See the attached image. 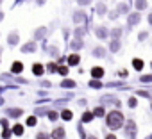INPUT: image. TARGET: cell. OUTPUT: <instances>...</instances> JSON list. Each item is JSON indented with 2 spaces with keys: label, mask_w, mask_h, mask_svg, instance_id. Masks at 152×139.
<instances>
[{
  "label": "cell",
  "mask_w": 152,
  "mask_h": 139,
  "mask_svg": "<svg viewBox=\"0 0 152 139\" xmlns=\"http://www.w3.org/2000/svg\"><path fill=\"white\" fill-rule=\"evenodd\" d=\"M125 123V116L120 112V111H109L106 114V125L111 128V130H118L122 128Z\"/></svg>",
  "instance_id": "1"
},
{
  "label": "cell",
  "mask_w": 152,
  "mask_h": 139,
  "mask_svg": "<svg viewBox=\"0 0 152 139\" xmlns=\"http://www.w3.org/2000/svg\"><path fill=\"white\" fill-rule=\"evenodd\" d=\"M124 125H125V135L129 139H134L136 137V123H134V119H127Z\"/></svg>",
  "instance_id": "2"
},
{
  "label": "cell",
  "mask_w": 152,
  "mask_h": 139,
  "mask_svg": "<svg viewBox=\"0 0 152 139\" xmlns=\"http://www.w3.org/2000/svg\"><path fill=\"white\" fill-rule=\"evenodd\" d=\"M141 22V14L140 13H129L127 14V23H129V27H134V25H138Z\"/></svg>",
  "instance_id": "3"
},
{
  "label": "cell",
  "mask_w": 152,
  "mask_h": 139,
  "mask_svg": "<svg viewBox=\"0 0 152 139\" xmlns=\"http://www.w3.org/2000/svg\"><path fill=\"white\" fill-rule=\"evenodd\" d=\"M104 73H106V70L102 66H93L91 68V77H93V80H100L104 77Z\"/></svg>",
  "instance_id": "4"
},
{
  "label": "cell",
  "mask_w": 152,
  "mask_h": 139,
  "mask_svg": "<svg viewBox=\"0 0 152 139\" xmlns=\"http://www.w3.org/2000/svg\"><path fill=\"white\" fill-rule=\"evenodd\" d=\"M22 72H23V62L22 61H15L11 64V75L15 77V75H20Z\"/></svg>",
  "instance_id": "5"
},
{
  "label": "cell",
  "mask_w": 152,
  "mask_h": 139,
  "mask_svg": "<svg viewBox=\"0 0 152 139\" xmlns=\"http://www.w3.org/2000/svg\"><path fill=\"white\" fill-rule=\"evenodd\" d=\"M20 50H22V54H32V52L38 50V45H36L34 41H29V43H25Z\"/></svg>",
  "instance_id": "6"
},
{
  "label": "cell",
  "mask_w": 152,
  "mask_h": 139,
  "mask_svg": "<svg viewBox=\"0 0 152 139\" xmlns=\"http://www.w3.org/2000/svg\"><path fill=\"white\" fill-rule=\"evenodd\" d=\"M66 62H68V66H79L81 55H79V54H70V55L66 57Z\"/></svg>",
  "instance_id": "7"
},
{
  "label": "cell",
  "mask_w": 152,
  "mask_h": 139,
  "mask_svg": "<svg viewBox=\"0 0 152 139\" xmlns=\"http://www.w3.org/2000/svg\"><path fill=\"white\" fill-rule=\"evenodd\" d=\"M43 73H45V66H43L41 62H34V64H32V75L41 77Z\"/></svg>",
  "instance_id": "8"
},
{
  "label": "cell",
  "mask_w": 152,
  "mask_h": 139,
  "mask_svg": "<svg viewBox=\"0 0 152 139\" xmlns=\"http://www.w3.org/2000/svg\"><path fill=\"white\" fill-rule=\"evenodd\" d=\"M95 36H97L99 39H107V38H109V30H107L106 27H97V29H95Z\"/></svg>",
  "instance_id": "9"
},
{
  "label": "cell",
  "mask_w": 152,
  "mask_h": 139,
  "mask_svg": "<svg viewBox=\"0 0 152 139\" xmlns=\"http://www.w3.org/2000/svg\"><path fill=\"white\" fill-rule=\"evenodd\" d=\"M83 46H84L83 39H72V43H70V48L73 50V54H77L79 50H83Z\"/></svg>",
  "instance_id": "10"
},
{
  "label": "cell",
  "mask_w": 152,
  "mask_h": 139,
  "mask_svg": "<svg viewBox=\"0 0 152 139\" xmlns=\"http://www.w3.org/2000/svg\"><path fill=\"white\" fill-rule=\"evenodd\" d=\"M45 36H47V27H39V29H36V30H34V43H36V41H41Z\"/></svg>",
  "instance_id": "11"
},
{
  "label": "cell",
  "mask_w": 152,
  "mask_h": 139,
  "mask_svg": "<svg viewBox=\"0 0 152 139\" xmlns=\"http://www.w3.org/2000/svg\"><path fill=\"white\" fill-rule=\"evenodd\" d=\"M18 41H20L18 32H9V36H7V45H9V46H16Z\"/></svg>",
  "instance_id": "12"
},
{
  "label": "cell",
  "mask_w": 152,
  "mask_h": 139,
  "mask_svg": "<svg viewBox=\"0 0 152 139\" xmlns=\"http://www.w3.org/2000/svg\"><path fill=\"white\" fill-rule=\"evenodd\" d=\"M91 54H93V57H100V59H102V57L107 55V48H106V46H95Z\"/></svg>",
  "instance_id": "13"
},
{
  "label": "cell",
  "mask_w": 152,
  "mask_h": 139,
  "mask_svg": "<svg viewBox=\"0 0 152 139\" xmlns=\"http://www.w3.org/2000/svg\"><path fill=\"white\" fill-rule=\"evenodd\" d=\"M6 112H7V116H9V118H15V119H16V118H20V116L23 114V109H18V107H11V109H7Z\"/></svg>",
  "instance_id": "14"
},
{
  "label": "cell",
  "mask_w": 152,
  "mask_h": 139,
  "mask_svg": "<svg viewBox=\"0 0 152 139\" xmlns=\"http://www.w3.org/2000/svg\"><path fill=\"white\" fill-rule=\"evenodd\" d=\"M72 20H73V23H77V25H79V23H83V22L86 20V13H83V11H75Z\"/></svg>",
  "instance_id": "15"
},
{
  "label": "cell",
  "mask_w": 152,
  "mask_h": 139,
  "mask_svg": "<svg viewBox=\"0 0 152 139\" xmlns=\"http://www.w3.org/2000/svg\"><path fill=\"white\" fill-rule=\"evenodd\" d=\"M75 86H77V82L72 80V79H63V80H61V88H63V89H73Z\"/></svg>",
  "instance_id": "16"
},
{
  "label": "cell",
  "mask_w": 152,
  "mask_h": 139,
  "mask_svg": "<svg viewBox=\"0 0 152 139\" xmlns=\"http://www.w3.org/2000/svg\"><path fill=\"white\" fill-rule=\"evenodd\" d=\"M134 7H136V13L145 11L148 7V2H147V0H134Z\"/></svg>",
  "instance_id": "17"
},
{
  "label": "cell",
  "mask_w": 152,
  "mask_h": 139,
  "mask_svg": "<svg viewBox=\"0 0 152 139\" xmlns=\"http://www.w3.org/2000/svg\"><path fill=\"white\" fill-rule=\"evenodd\" d=\"M132 68L136 70V72H141V70L145 68V62H143V59H140V57H134V59H132Z\"/></svg>",
  "instance_id": "18"
},
{
  "label": "cell",
  "mask_w": 152,
  "mask_h": 139,
  "mask_svg": "<svg viewBox=\"0 0 152 139\" xmlns=\"http://www.w3.org/2000/svg\"><path fill=\"white\" fill-rule=\"evenodd\" d=\"M120 46H122V43H120V39H111V41H109V52H113V54H116V52L120 50Z\"/></svg>",
  "instance_id": "19"
},
{
  "label": "cell",
  "mask_w": 152,
  "mask_h": 139,
  "mask_svg": "<svg viewBox=\"0 0 152 139\" xmlns=\"http://www.w3.org/2000/svg\"><path fill=\"white\" fill-rule=\"evenodd\" d=\"M52 139H64V128H61V127H57V128H54L52 130V135H50Z\"/></svg>",
  "instance_id": "20"
},
{
  "label": "cell",
  "mask_w": 152,
  "mask_h": 139,
  "mask_svg": "<svg viewBox=\"0 0 152 139\" xmlns=\"http://www.w3.org/2000/svg\"><path fill=\"white\" fill-rule=\"evenodd\" d=\"M95 11H97V14H99V16H104V14H107V6H106V4H102V2H99V4H97V7H95Z\"/></svg>",
  "instance_id": "21"
},
{
  "label": "cell",
  "mask_w": 152,
  "mask_h": 139,
  "mask_svg": "<svg viewBox=\"0 0 152 139\" xmlns=\"http://www.w3.org/2000/svg\"><path fill=\"white\" fill-rule=\"evenodd\" d=\"M122 32H124V29H122V27H115V29H111V30H109V36H111L113 39H120Z\"/></svg>",
  "instance_id": "22"
},
{
  "label": "cell",
  "mask_w": 152,
  "mask_h": 139,
  "mask_svg": "<svg viewBox=\"0 0 152 139\" xmlns=\"http://www.w3.org/2000/svg\"><path fill=\"white\" fill-rule=\"evenodd\" d=\"M91 114H93V118L97 116V118H102V116H106V109H104V105H99V107H95L93 111H91Z\"/></svg>",
  "instance_id": "23"
},
{
  "label": "cell",
  "mask_w": 152,
  "mask_h": 139,
  "mask_svg": "<svg viewBox=\"0 0 152 139\" xmlns=\"http://www.w3.org/2000/svg\"><path fill=\"white\" fill-rule=\"evenodd\" d=\"M11 132L15 134V135H23V132H25V128H23V125L22 123H16L13 128H11Z\"/></svg>",
  "instance_id": "24"
},
{
  "label": "cell",
  "mask_w": 152,
  "mask_h": 139,
  "mask_svg": "<svg viewBox=\"0 0 152 139\" xmlns=\"http://www.w3.org/2000/svg\"><path fill=\"white\" fill-rule=\"evenodd\" d=\"M72 118H73V112H72L70 109L61 111V119H64V121H72Z\"/></svg>",
  "instance_id": "25"
},
{
  "label": "cell",
  "mask_w": 152,
  "mask_h": 139,
  "mask_svg": "<svg viewBox=\"0 0 152 139\" xmlns=\"http://www.w3.org/2000/svg\"><path fill=\"white\" fill-rule=\"evenodd\" d=\"M90 121H93V114H91V111L83 112V116H81V123H90Z\"/></svg>",
  "instance_id": "26"
},
{
  "label": "cell",
  "mask_w": 152,
  "mask_h": 139,
  "mask_svg": "<svg viewBox=\"0 0 152 139\" xmlns=\"http://www.w3.org/2000/svg\"><path fill=\"white\" fill-rule=\"evenodd\" d=\"M86 34V29L84 27H77L73 30V36H75V39H83V36Z\"/></svg>",
  "instance_id": "27"
},
{
  "label": "cell",
  "mask_w": 152,
  "mask_h": 139,
  "mask_svg": "<svg viewBox=\"0 0 152 139\" xmlns=\"http://www.w3.org/2000/svg\"><path fill=\"white\" fill-rule=\"evenodd\" d=\"M57 73L66 79V75H68V66L66 64H57Z\"/></svg>",
  "instance_id": "28"
},
{
  "label": "cell",
  "mask_w": 152,
  "mask_h": 139,
  "mask_svg": "<svg viewBox=\"0 0 152 139\" xmlns=\"http://www.w3.org/2000/svg\"><path fill=\"white\" fill-rule=\"evenodd\" d=\"M116 13H118V14H120V13H122V14H129V4H118V6H116Z\"/></svg>",
  "instance_id": "29"
},
{
  "label": "cell",
  "mask_w": 152,
  "mask_h": 139,
  "mask_svg": "<svg viewBox=\"0 0 152 139\" xmlns=\"http://www.w3.org/2000/svg\"><path fill=\"white\" fill-rule=\"evenodd\" d=\"M45 70H47V72H50V73H56V72H57V62L50 61V62L45 66Z\"/></svg>",
  "instance_id": "30"
},
{
  "label": "cell",
  "mask_w": 152,
  "mask_h": 139,
  "mask_svg": "<svg viewBox=\"0 0 152 139\" xmlns=\"http://www.w3.org/2000/svg\"><path fill=\"white\" fill-rule=\"evenodd\" d=\"M88 86H90V88H91V89H100V88H102V86H104V84H102V82H100V80H93V79H91V80H90V82H88Z\"/></svg>",
  "instance_id": "31"
},
{
  "label": "cell",
  "mask_w": 152,
  "mask_h": 139,
  "mask_svg": "<svg viewBox=\"0 0 152 139\" xmlns=\"http://www.w3.org/2000/svg\"><path fill=\"white\" fill-rule=\"evenodd\" d=\"M47 118H48L50 121H57V119H59V114H57L56 111H52V109H48V112H47Z\"/></svg>",
  "instance_id": "32"
},
{
  "label": "cell",
  "mask_w": 152,
  "mask_h": 139,
  "mask_svg": "<svg viewBox=\"0 0 152 139\" xmlns=\"http://www.w3.org/2000/svg\"><path fill=\"white\" fill-rule=\"evenodd\" d=\"M36 123H38V118H36V116H29V118L25 119V125H27V127H36Z\"/></svg>",
  "instance_id": "33"
},
{
  "label": "cell",
  "mask_w": 152,
  "mask_h": 139,
  "mask_svg": "<svg viewBox=\"0 0 152 139\" xmlns=\"http://www.w3.org/2000/svg\"><path fill=\"white\" fill-rule=\"evenodd\" d=\"M127 105H129L131 109H134V107L138 105V100H136V96H131V98L127 100Z\"/></svg>",
  "instance_id": "34"
},
{
  "label": "cell",
  "mask_w": 152,
  "mask_h": 139,
  "mask_svg": "<svg viewBox=\"0 0 152 139\" xmlns=\"http://www.w3.org/2000/svg\"><path fill=\"white\" fill-rule=\"evenodd\" d=\"M116 75H118L120 79H127V77H129V72H127V70L124 68V70H118V72H116Z\"/></svg>",
  "instance_id": "35"
},
{
  "label": "cell",
  "mask_w": 152,
  "mask_h": 139,
  "mask_svg": "<svg viewBox=\"0 0 152 139\" xmlns=\"http://www.w3.org/2000/svg\"><path fill=\"white\" fill-rule=\"evenodd\" d=\"M147 38H148V32H147V30H141V32L138 34V41H145Z\"/></svg>",
  "instance_id": "36"
},
{
  "label": "cell",
  "mask_w": 152,
  "mask_h": 139,
  "mask_svg": "<svg viewBox=\"0 0 152 139\" xmlns=\"http://www.w3.org/2000/svg\"><path fill=\"white\" fill-rule=\"evenodd\" d=\"M136 96H143V98H150V93H148V91H145V89H141V91H136Z\"/></svg>",
  "instance_id": "37"
},
{
  "label": "cell",
  "mask_w": 152,
  "mask_h": 139,
  "mask_svg": "<svg viewBox=\"0 0 152 139\" xmlns=\"http://www.w3.org/2000/svg\"><path fill=\"white\" fill-rule=\"evenodd\" d=\"M102 102H104V104H106V102H113V104H115L116 98H115L113 95H106V96H102Z\"/></svg>",
  "instance_id": "38"
},
{
  "label": "cell",
  "mask_w": 152,
  "mask_h": 139,
  "mask_svg": "<svg viewBox=\"0 0 152 139\" xmlns=\"http://www.w3.org/2000/svg\"><path fill=\"white\" fill-rule=\"evenodd\" d=\"M47 112H48V109H47V107H41V109H36V114H34V116L38 118V116H43V114H47Z\"/></svg>",
  "instance_id": "39"
},
{
  "label": "cell",
  "mask_w": 152,
  "mask_h": 139,
  "mask_svg": "<svg viewBox=\"0 0 152 139\" xmlns=\"http://www.w3.org/2000/svg\"><path fill=\"white\" fill-rule=\"evenodd\" d=\"M48 52H50V55H52V57H54V59H57V57H59V50H57V48H56V46H52V48H50V50H48Z\"/></svg>",
  "instance_id": "40"
},
{
  "label": "cell",
  "mask_w": 152,
  "mask_h": 139,
  "mask_svg": "<svg viewBox=\"0 0 152 139\" xmlns=\"http://www.w3.org/2000/svg\"><path fill=\"white\" fill-rule=\"evenodd\" d=\"M140 80H141V82H145V84H148V82H152V75H141V77H140Z\"/></svg>",
  "instance_id": "41"
},
{
  "label": "cell",
  "mask_w": 152,
  "mask_h": 139,
  "mask_svg": "<svg viewBox=\"0 0 152 139\" xmlns=\"http://www.w3.org/2000/svg\"><path fill=\"white\" fill-rule=\"evenodd\" d=\"M13 135V132H11V128H4V132H2V137L4 139H9Z\"/></svg>",
  "instance_id": "42"
},
{
  "label": "cell",
  "mask_w": 152,
  "mask_h": 139,
  "mask_svg": "<svg viewBox=\"0 0 152 139\" xmlns=\"http://www.w3.org/2000/svg\"><path fill=\"white\" fill-rule=\"evenodd\" d=\"M36 139H50V135L47 132H38L36 134Z\"/></svg>",
  "instance_id": "43"
},
{
  "label": "cell",
  "mask_w": 152,
  "mask_h": 139,
  "mask_svg": "<svg viewBox=\"0 0 152 139\" xmlns=\"http://www.w3.org/2000/svg\"><path fill=\"white\" fill-rule=\"evenodd\" d=\"M107 88H124V82H107Z\"/></svg>",
  "instance_id": "44"
},
{
  "label": "cell",
  "mask_w": 152,
  "mask_h": 139,
  "mask_svg": "<svg viewBox=\"0 0 152 139\" xmlns=\"http://www.w3.org/2000/svg\"><path fill=\"white\" fill-rule=\"evenodd\" d=\"M91 2H93V0H77V4H79V6H83V7H86V6H90Z\"/></svg>",
  "instance_id": "45"
},
{
  "label": "cell",
  "mask_w": 152,
  "mask_h": 139,
  "mask_svg": "<svg viewBox=\"0 0 152 139\" xmlns=\"http://www.w3.org/2000/svg\"><path fill=\"white\" fill-rule=\"evenodd\" d=\"M107 16H109V20H116V18H118V13H116V11H109Z\"/></svg>",
  "instance_id": "46"
},
{
  "label": "cell",
  "mask_w": 152,
  "mask_h": 139,
  "mask_svg": "<svg viewBox=\"0 0 152 139\" xmlns=\"http://www.w3.org/2000/svg\"><path fill=\"white\" fill-rule=\"evenodd\" d=\"M0 125H2L4 128H9V121H7V118H2V119H0Z\"/></svg>",
  "instance_id": "47"
},
{
  "label": "cell",
  "mask_w": 152,
  "mask_h": 139,
  "mask_svg": "<svg viewBox=\"0 0 152 139\" xmlns=\"http://www.w3.org/2000/svg\"><path fill=\"white\" fill-rule=\"evenodd\" d=\"M39 84H41L43 88H52V82H50V80H41Z\"/></svg>",
  "instance_id": "48"
},
{
  "label": "cell",
  "mask_w": 152,
  "mask_h": 139,
  "mask_svg": "<svg viewBox=\"0 0 152 139\" xmlns=\"http://www.w3.org/2000/svg\"><path fill=\"white\" fill-rule=\"evenodd\" d=\"M63 38H64V39L70 38V30H68V29H63Z\"/></svg>",
  "instance_id": "49"
},
{
  "label": "cell",
  "mask_w": 152,
  "mask_h": 139,
  "mask_svg": "<svg viewBox=\"0 0 152 139\" xmlns=\"http://www.w3.org/2000/svg\"><path fill=\"white\" fill-rule=\"evenodd\" d=\"M16 82H20V84H27V80H25V79H20V77H16Z\"/></svg>",
  "instance_id": "50"
},
{
  "label": "cell",
  "mask_w": 152,
  "mask_h": 139,
  "mask_svg": "<svg viewBox=\"0 0 152 139\" xmlns=\"http://www.w3.org/2000/svg\"><path fill=\"white\" fill-rule=\"evenodd\" d=\"M38 95H39V96H47V91H43V89H39V91H38Z\"/></svg>",
  "instance_id": "51"
},
{
  "label": "cell",
  "mask_w": 152,
  "mask_h": 139,
  "mask_svg": "<svg viewBox=\"0 0 152 139\" xmlns=\"http://www.w3.org/2000/svg\"><path fill=\"white\" fill-rule=\"evenodd\" d=\"M106 139H116V135H115V134H107Z\"/></svg>",
  "instance_id": "52"
},
{
  "label": "cell",
  "mask_w": 152,
  "mask_h": 139,
  "mask_svg": "<svg viewBox=\"0 0 152 139\" xmlns=\"http://www.w3.org/2000/svg\"><path fill=\"white\" fill-rule=\"evenodd\" d=\"M45 2H47V0H36V4H38V6H43Z\"/></svg>",
  "instance_id": "53"
},
{
  "label": "cell",
  "mask_w": 152,
  "mask_h": 139,
  "mask_svg": "<svg viewBox=\"0 0 152 139\" xmlns=\"http://www.w3.org/2000/svg\"><path fill=\"white\" fill-rule=\"evenodd\" d=\"M4 104H6V102H4V98H2V96H0V107H2Z\"/></svg>",
  "instance_id": "54"
},
{
  "label": "cell",
  "mask_w": 152,
  "mask_h": 139,
  "mask_svg": "<svg viewBox=\"0 0 152 139\" xmlns=\"http://www.w3.org/2000/svg\"><path fill=\"white\" fill-rule=\"evenodd\" d=\"M2 20H4V13H2V11H0V22H2Z\"/></svg>",
  "instance_id": "55"
},
{
  "label": "cell",
  "mask_w": 152,
  "mask_h": 139,
  "mask_svg": "<svg viewBox=\"0 0 152 139\" xmlns=\"http://www.w3.org/2000/svg\"><path fill=\"white\" fill-rule=\"evenodd\" d=\"M86 139H97V137H95V135H88Z\"/></svg>",
  "instance_id": "56"
},
{
  "label": "cell",
  "mask_w": 152,
  "mask_h": 139,
  "mask_svg": "<svg viewBox=\"0 0 152 139\" xmlns=\"http://www.w3.org/2000/svg\"><path fill=\"white\" fill-rule=\"evenodd\" d=\"M0 4H2V0H0Z\"/></svg>",
  "instance_id": "57"
}]
</instances>
